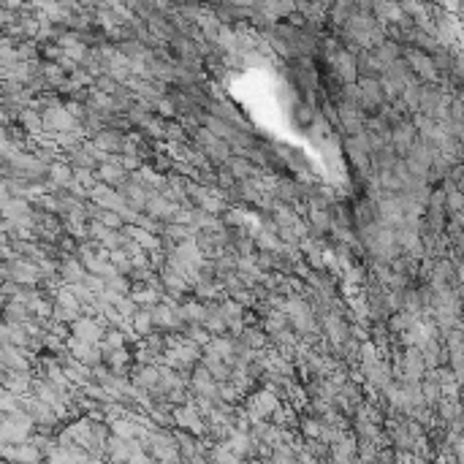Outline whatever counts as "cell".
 <instances>
[{
	"label": "cell",
	"instance_id": "cell-1",
	"mask_svg": "<svg viewBox=\"0 0 464 464\" xmlns=\"http://www.w3.org/2000/svg\"><path fill=\"white\" fill-rule=\"evenodd\" d=\"M356 84H358V109H361L367 117L377 114V111L388 104L386 93H383V84H380V79L377 77H361Z\"/></svg>",
	"mask_w": 464,
	"mask_h": 464
},
{
	"label": "cell",
	"instance_id": "cell-2",
	"mask_svg": "<svg viewBox=\"0 0 464 464\" xmlns=\"http://www.w3.org/2000/svg\"><path fill=\"white\" fill-rule=\"evenodd\" d=\"M416 141H418V128L413 123V117H404L402 123H397L391 128V144H394V150H397L399 158H404V155L410 153Z\"/></svg>",
	"mask_w": 464,
	"mask_h": 464
},
{
	"label": "cell",
	"instance_id": "cell-3",
	"mask_svg": "<svg viewBox=\"0 0 464 464\" xmlns=\"http://www.w3.org/2000/svg\"><path fill=\"white\" fill-rule=\"evenodd\" d=\"M356 62H358V74L361 77H383L386 74V65L380 62V57L375 55V49H361L356 55Z\"/></svg>",
	"mask_w": 464,
	"mask_h": 464
}]
</instances>
